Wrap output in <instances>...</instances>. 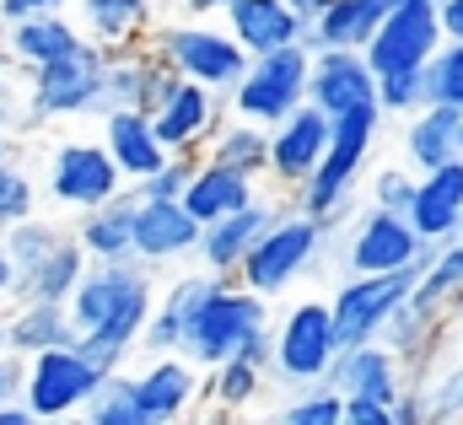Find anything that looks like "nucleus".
Here are the masks:
<instances>
[{
    "instance_id": "f257e3e1",
    "label": "nucleus",
    "mask_w": 463,
    "mask_h": 425,
    "mask_svg": "<svg viewBox=\"0 0 463 425\" xmlns=\"http://www.w3.org/2000/svg\"><path fill=\"white\" fill-rule=\"evenodd\" d=\"M71 318H76V350L98 372H124L135 355L151 307H156V269L140 259H98L87 264L81 286L71 291Z\"/></svg>"
},
{
    "instance_id": "f03ea898",
    "label": "nucleus",
    "mask_w": 463,
    "mask_h": 425,
    "mask_svg": "<svg viewBox=\"0 0 463 425\" xmlns=\"http://www.w3.org/2000/svg\"><path fill=\"white\" fill-rule=\"evenodd\" d=\"M377 129H383V103L350 108L335 118V135H329V151L318 162V173L291 194L307 215H318L324 226H340L350 221V205H355V184L372 162V146H377Z\"/></svg>"
},
{
    "instance_id": "7ed1b4c3",
    "label": "nucleus",
    "mask_w": 463,
    "mask_h": 425,
    "mask_svg": "<svg viewBox=\"0 0 463 425\" xmlns=\"http://www.w3.org/2000/svg\"><path fill=\"white\" fill-rule=\"evenodd\" d=\"M5 248L16 259V297H33V302H71V291L81 286V275L92 264L81 237L43 215L5 226Z\"/></svg>"
},
{
    "instance_id": "20e7f679",
    "label": "nucleus",
    "mask_w": 463,
    "mask_h": 425,
    "mask_svg": "<svg viewBox=\"0 0 463 425\" xmlns=\"http://www.w3.org/2000/svg\"><path fill=\"white\" fill-rule=\"evenodd\" d=\"M269 328V297L248 291L237 275H216V286L205 291V302L194 307V323L184 334V355L211 372L216 361L237 355L248 339H259Z\"/></svg>"
},
{
    "instance_id": "39448f33",
    "label": "nucleus",
    "mask_w": 463,
    "mask_h": 425,
    "mask_svg": "<svg viewBox=\"0 0 463 425\" xmlns=\"http://www.w3.org/2000/svg\"><path fill=\"white\" fill-rule=\"evenodd\" d=\"M329 231H335V226H324L318 215H307L297 200H291V205L280 211V221L253 242V253L242 259L237 280H242L248 291H259V297H280V291H291V286L324 259Z\"/></svg>"
},
{
    "instance_id": "423d86ee",
    "label": "nucleus",
    "mask_w": 463,
    "mask_h": 425,
    "mask_svg": "<svg viewBox=\"0 0 463 425\" xmlns=\"http://www.w3.org/2000/svg\"><path fill=\"white\" fill-rule=\"evenodd\" d=\"M87 113H109V49L92 38L76 54L27 71V118L33 124L87 118Z\"/></svg>"
},
{
    "instance_id": "0eeeda50",
    "label": "nucleus",
    "mask_w": 463,
    "mask_h": 425,
    "mask_svg": "<svg viewBox=\"0 0 463 425\" xmlns=\"http://www.w3.org/2000/svg\"><path fill=\"white\" fill-rule=\"evenodd\" d=\"M307 76H313V43H286L269 54H253L242 81L227 92V113L253 124H280L291 108L307 103Z\"/></svg>"
},
{
    "instance_id": "6e6552de",
    "label": "nucleus",
    "mask_w": 463,
    "mask_h": 425,
    "mask_svg": "<svg viewBox=\"0 0 463 425\" xmlns=\"http://www.w3.org/2000/svg\"><path fill=\"white\" fill-rule=\"evenodd\" d=\"M151 43L167 54V65L189 81H205L216 92H232L248 71V49L232 38V27L216 22H200V16H184V22H156L151 27Z\"/></svg>"
},
{
    "instance_id": "1a4fd4ad",
    "label": "nucleus",
    "mask_w": 463,
    "mask_h": 425,
    "mask_svg": "<svg viewBox=\"0 0 463 425\" xmlns=\"http://www.w3.org/2000/svg\"><path fill=\"white\" fill-rule=\"evenodd\" d=\"M329 382L345 393V425H393V404L410 388L404 382V361L383 339L345 345L335 372H329Z\"/></svg>"
},
{
    "instance_id": "9d476101",
    "label": "nucleus",
    "mask_w": 463,
    "mask_h": 425,
    "mask_svg": "<svg viewBox=\"0 0 463 425\" xmlns=\"http://www.w3.org/2000/svg\"><path fill=\"white\" fill-rule=\"evenodd\" d=\"M103 382H109V372H98L76 345H54V350L27 355L22 404L33 410V420H71V415H87V404L98 399Z\"/></svg>"
},
{
    "instance_id": "9b49d317",
    "label": "nucleus",
    "mask_w": 463,
    "mask_h": 425,
    "mask_svg": "<svg viewBox=\"0 0 463 425\" xmlns=\"http://www.w3.org/2000/svg\"><path fill=\"white\" fill-rule=\"evenodd\" d=\"M340 334H335V307L329 302H297L286 318L275 323V361L269 372L291 388L324 382L340 361Z\"/></svg>"
},
{
    "instance_id": "f8f14e48",
    "label": "nucleus",
    "mask_w": 463,
    "mask_h": 425,
    "mask_svg": "<svg viewBox=\"0 0 463 425\" xmlns=\"http://www.w3.org/2000/svg\"><path fill=\"white\" fill-rule=\"evenodd\" d=\"M442 43H448L442 0H393L361 54L372 60L377 76H393V71H426V60Z\"/></svg>"
},
{
    "instance_id": "ddd939ff",
    "label": "nucleus",
    "mask_w": 463,
    "mask_h": 425,
    "mask_svg": "<svg viewBox=\"0 0 463 425\" xmlns=\"http://www.w3.org/2000/svg\"><path fill=\"white\" fill-rule=\"evenodd\" d=\"M415 280H420V264L383 269V275H350V280H340V291L329 297L340 345H366V339H383L388 318L410 302Z\"/></svg>"
},
{
    "instance_id": "4468645a",
    "label": "nucleus",
    "mask_w": 463,
    "mask_h": 425,
    "mask_svg": "<svg viewBox=\"0 0 463 425\" xmlns=\"http://www.w3.org/2000/svg\"><path fill=\"white\" fill-rule=\"evenodd\" d=\"M118 189H129V178L118 173L114 151L103 140H60L43 173V194L65 211H92L103 200H114Z\"/></svg>"
},
{
    "instance_id": "2eb2a0df",
    "label": "nucleus",
    "mask_w": 463,
    "mask_h": 425,
    "mask_svg": "<svg viewBox=\"0 0 463 425\" xmlns=\"http://www.w3.org/2000/svg\"><path fill=\"white\" fill-rule=\"evenodd\" d=\"M426 237L415 231V221L404 211H383V205H366V211L350 221L345 237V269L350 275H383V269H404V264H420L426 259Z\"/></svg>"
},
{
    "instance_id": "dca6fc26",
    "label": "nucleus",
    "mask_w": 463,
    "mask_h": 425,
    "mask_svg": "<svg viewBox=\"0 0 463 425\" xmlns=\"http://www.w3.org/2000/svg\"><path fill=\"white\" fill-rule=\"evenodd\" d=\"M200 393H205V377L184 350H162V355H151V366L129 372V399H135L140 425L184 420L200 404Z\"/></svg>"
},
{
    "instance_id": "f3484780",
    "label": "nucleus",
    "mask_w": 463,
    "mask_h": 425,
    "mask_svg": "<svg viewBox=\"0 0 463 425\" xmlns=\"http://www.w3.org/2000/svg\"><path fill=\"white\" fill-rule=\"evenodd\" d=\"M329 135H335V118L318 103L291 108L280 124H269V184H280L286 194H297L318 173V162L329 151Z\"/></svg>"
},
{
    "instance_id": "a211bd4d",
    "label": "nucleus",
    "mask_w": 463,
    "mask_h": 425,
    "mask_svg": "<svg viewBox=\"0 0 463 425\" xmlns=\"http://www.w3.org/2000/svg\"><path fill=\"white\" fill-rule=\"evenodd\" d=\"M151 118H156V135H162V146H167V151L205 156V146H211L216 124L227 118V92H216V87H205V81L178 76V87L167 92V103L156 108Z\"/></svg>"
},
{
    "instance_id": "6ab92c4d",
    "label": "nucleus",
    "mask_w": 463,
    "mask_h": 425,
    "mask_svg": "<svg viewBox=\"0 0 463 425\" xmlns=\"http://www.w3.org/2000/svg\"><path fill=\"white\" fill-rule=\"evenodd\" d=\"M178 87V71L167 65V54L140 38L129 49H109V108H156L167 103V92Z\"/></svg>"
},
{
    "instance_id": "aec40b11",
    "label": "nucleus",
    "mask_w": 463,
    "mask_h": 425,
    "mask_svg": "<svg viewBox=\"0 0 463 425\" xmlns=\"http://www.w3.org/2000/svg\"><path fill=\"white\" fill-rule=\"evenodd\" d=\"M291 205V194L286 200H269V194H259V200H248L242 211L222 215V221H211L205 231H200V264L205 269H216V275H237L242 269V259L253 253V242L280 221V211Z\"/></svg>"
},
{
    "instance_id": "412c9836",
    "label": "nucleus",
    "mask_w": 463,
    "mask_h": 425,
    "mask_svg": "<svg viewBox=\"0 0 463 425\" xmlns=\"http://www.w3.org/2000/svg\"><path fill=\"white\" fill-rule=\"evenodd\" d=\"M200 231H205L200 215L184 200H140V211H135V259L151 264V269L184 264L200 248Z\"/></svg>"
},
{
    "instance_id": "4be33fe9",
    "label": "nucleus",
    "mask_w": 463,
    "mask_h": 425,
    "mask_svg": "<svg viewBox=\"0 0 463 425\" xmlns=\"http://www.w3.org/2000/svg\"><path fill=\"white\" fill-rule=\"evenodd\" d=\"M307 103H318L329 118L350 108L377 103V71L361 49H313V76H307Z\"/></svg>"
},
{
    "instance_id": "5701e85b",
    "label": "nucleus",
    "mask_w": 463,
    "mask_h": 425,
    "mask_svg": "<svg viewBox=\"0 0 463 425\" xmlns=\"http://www.w3.org/2000/svg\"><path fill=\"white\" fill-rule=\"evenodd\" d=\"M0 43H5V60L22 65V71H38L49 60H65L87 43V27L65 11H38V16H16V22H0Z\"/></svg>"
},
{
    "instance_id": "b1692460",
    "label": "nucleus",
    "mask_w": 463,
    "mask_h": 425,
    "mask_svg": "<svg viewBox=\"0 0 463 425\" xmlns=\"http://www.w3.org/2000/svg\"><path fill=\"white\" fill-rule=\"evenodd\" d=\"M103 146L114 151L118 173L129 178V184H140V178H151L173 151L162 146V135H156V118L146 113V108H109L103 113Z\"/></svg>"
},
{
    "instance_id": "393cba45",
    "label": "nucleus",
    "mask_w": 463,
    "mask_h": 425,
    "mask_svg": "<svg viewBox=\"0 0 463 425\" xmlns=\"http://www.w3.org/2000/svg\"><path fill=\"white\" fill-rule=\"evenodd\" d=\"M410 221L426 242H453L463 226V156L420 173L415 200H410Z\"/></svg>"
},
{
    "instance_id": "a878e982",
    "label": "nucleus",
    "mask_w": 463,
    "mask_h": 425,
    "mask_svg": "<svg viewBox=\"0 0 463 425\" xmlns=\"http://www.w3.org/2000/svg\"><path fill=\"white\" fill-rule=\"evenodd\" d=\"M222 16H227L232 38L248 54H269V49H286V43H307V27H313L286 0H232Z\"/></svg>"
},
{
    "instance_id": "bb28decb",
    "label": "nucleus",
    "mask_w": 463,
    "mask_h": 425,
    "mask_svg": "<svg viewBox=\"0 0 463 425\" xmlns=\"http://www.w3.org/2000/svg\"><path fill=\"white\" fill-rule=\"evenodd\" d=\"M211 286H216V269H205V275H173L167 291H156V307H151V323H146L140 345H146L151 355L184 350V334H189V323H194V307L205 302Z\"/></svg>"
},
{
    "instance_id": "cd10ccee",
    "label": "nucleus",
    "mask_w": 463,
    "mask_h": 425,
    "mask_svg": "<svg viewBox=\"0 0 463 425\" xmlns=\"http://www.w3.org/2000/svg\"><path fill=\"white\" fill-rule=\"evenodd\" d=\"M458 129H463V108H453V103L415 108V113L404 118V140H399V146H404V162H410L415 173H431V167L463 156Z\"/></svg>"
},
{
    "instance_id": "c85d7f7f",
    "label": "nucleus",
    "mask_w": 463,
    "mask_h": 425,
    "mask_svg": "<svg viewBox=\"0 0 463 425\" xmlns=\"http://www.w3.org/2000/svg\"><path fill=\"white\" fill-rule=\"evenodd\" d=\"M135 211H140V189H135V184L118 189L114 200L81 211L76 237H81V248H87L92 264H98V259H135Z\"/></svg>"
},
{
    "instance_id": "c756f323",
    "label": "nucleus",
    "mask_w": 463,
    "mask_h": 425,
    "mask_svg": "<svg viewBox=\"0 0 463 425\" xmlns=\"http://www.w3.org/2000/svg\"><path fill=\"white\" fill-rule=\"evenodd\" d=\"M54 345H76V318H71L65 302L16 297V302L5 307V350L38 355V350H54Z\"/></svg>"
},
{
    "instance_id": "7c9ffc66",
    "label": "nucleus",
    "mask_w": 463,
    "mask_h": 425,
    "mask_svg": "<svg viewBox=\"0 0 463 425\" xmlns=\"http://www.w3.org/2000/svg\"><path fill=\"white\" fill-rule=\"evenodd\" d=\"M71 11L103 49H129L156 27V0H71Z\"/></svg>"
},
{
    "instance_id": "2f4dec72",
    "label": "nucleus",
    "mask_w": 463,
    "mask_h": 425,
    "mask_svg": "<svg viewBox=\"0 0 463 425\" xmlns=\"http://www.w3.org/2000/svg\"><path fill=\"white\" fill-rule=\"evenodd\" d=\"M248 200H259V178H248V173H237V167H222V162H211V156H200V167H194V178H189V189H184V205L200 215V226L242 211Z\"/></svg>"
},
{
    "instance_id": "473e14b6",
    "label": "nucleus",
    "mask_w": 463,
    "mask_h": 425,
    "mask_svg": "<svg viewBox=\"0 0 463 425\" xmlns=\"http://www.w3.org/2000/svg\"><path fill=\"white\" fill-rule=\"evenodd\" d=\"M410 302H420L426 313L448 318L463 307V242H431L426 259H420V280L410 291Z\"/></svg>"
},
{
    "instance_id": "72a5a7b5",
    "label": "nucleus",
    "mask_w": 463,
    "mask_h": 425,
    "mask_svg": "<svg viewBox=\"0 0 463 425\" xmlns=\"http://www.w3.org/2000/svg\"><path fill=\"white\" fill-rule=\"evenodd\" d=\"M393 0H335L313 27H307V43L313 49H366V38L377 33V22L388 16Z\"/></svg>"
},
{
    "instance_id": "f704fd0d",
    "label": "nucleus",
    "mask_w": 463,
    "mask_h": 425,
    "mask_svg": "<svg viewBox=\"0 0 463 425\" xmlns=\"http://www.w3.org/2000/svg\"><path fill=\"white\" fill-rule=\"evenodd\" d=\"M205 156H211V162H222V167L248 173V178H269V129H264V124H253V118L227 113V118L216 124V135H211Z\"/></svg>"
},
{
    "instance_id": "c9c22d12",
    "label": "nucleus",
    "mask_w": 463,
    "mask_h": 425,
    "mask_svg": "<svg viewBox=\"0 0 463 425\" xmlns=\"http://www.w3.org/2000/svg\"><path fill=\"white\" fill-rule=\"evenodd\" d=\"M442 328H448V318L426 313L420 302H404V307L388 318V328H383V345H388L404 366H426L431 350H437V339H442Z\"/></svg>"
},
{
    "instance_id": "e433bc0d",
    "label": "nucleus",
    "mask_w": 463,
    "mask_h": 425,
    "mask_svg": "<svg viewBox=\"0 0 463 425\" xmlns=\"http://www.w3.org/2000/svg\"><path fill=\"white\" fill-rule=\"evenodd\" d=\"M259 388H264V366L248 361V355H227V361H216V366L205 372V399H211L222 415H242V410H253Z\"/></svg>"
},
{
    "instance_id": "4c0bfd02",
    "label": "nucleus",
    "mask_w": 463,
    "mask_h": 425,
    "mask_svg": "<svg viewBox=\"0 0 463 425\" xmlns=\"http://www.w3.org/2000/svg\"><path fill=\"white\" fill-rule=\"evenodd\" d=\"M286 425H345V393L324 377V382H302L291 393V404L280 410Z\"/></svg>"
},
{
    "instance_id": "58836bf2",
    "label": "nucleus",
    "mask_w": 463,
    "mask_h": 425,
    "mask_svg": "<svg viewBox=\"0 0 463 425\" xmlns=\"http://www.w3.org/2000/svg\"><path fill=\"white\" fill-rule=\"evenodd\" d=\"M426 92H431V103L463 108V38H448L426 60Z\"/></svg>"
},
{
    "instance_id": "ea45409f",
    "label": "nucleus",
    "mask_w": 463,
    "mask_h": 425,
    "mask_svg": "<svg viewBox=\"0 0 463 425\" xmlns=\"http://www.w3.org/2000/svg\"><path fill=\"white\" fill-rule=\"evenodd\" d=\"M377 103H383V113L410 118L415 108L431 103V92H426V71H393V76H377Z\"/></svg>"
},
{
    "instance_id": "a19ab883",
    "label": "nucleus",
    "mask_w": 463,
    "mask_h": 425,
    "mask_svg": "<svg viewBox=\"0 0 463 425\" xmlns=\"http://www.w3.org/2000/svg\"><path fill=\"white\" fill-rule=\"evenodd\" d=\"M420 388H426V410H431V420H463V361L437 366L431 382H420Z\"/></svg>"
},
{
    "instance_id": "79ce46f5",
    "label": "nucleus",
    "mask_w": 463,
    "mask_h": 425,
    "mask_svg": "<svg viewBox=\"0 0 463 425\" xmlns=\"http://www.w3.org/2000/svg\"><path fill=\"white\" fill-rule=\"evenodd\" d=\"M194 167H200V156H189V151H173L151 178H140L135 189H140V200H184V189H189V178H194Z\"/></svg>"
},
{
    "instance_id": "37998d69",
    "label": "nucleus",
    "mask_w": 463,
    "mask_h": 425,
    "mask_svg": "<svg viewBox=\"0 0 463 425\" xmlns=\"http://www.w3.org/2000/svg\"><path fill=\"white\" fill-rule=\"evenodd\" d=\"M87 420L92 425H140L135 399H129V372H114V377L98 388V399L87 404Z\"/></svg>"
},
{
    "instance_id": "c03bdc74",
    "label": "nucleus",
    "mask_w": 463,
    "mask_h": 425,
    "mask_svg": "<svg viewBox=\"0 0 463 425\" xmlns=\"http://www.w3.org/2000/svg\"><path fill=\"white\" fill-rule=\"evenodd\" d=\"M415 184H420V173H415L410 162H404V167H377V173H372L366 200H372V205H383V211H404V215H410Z\"/></svg>"
},
{
    "instance_id": "a18cd8bd",
    "label": "nucleus",
    "mask_w": 463,
    "mask_h": 425,
    "mask_svg": "<svg viewBox=\"0 0 463 425\" xmlns=\"http://www.w3.org/2000/svg\"><path fill=\"white\" fill-rule=\"evenodd\" d=\"M27 215H38V184L11 162L5 178H0V231L16 226V221H27Z\"/></svg>"
},
{
    "instance_id": "49530a36",
    "label": "nucleus",
    "mask_w": 463,
    "mask_h": 425,
    "mask_svg": "<svg viewBox=\"0 0 463 425\" xmlns=\"http://www.w3.org/2000/svg\"><path fill=\"white\" fill-rule=\"evenodd\" d=\"M22 377H27V355L5 350V355H0V410L22 399Z\"/></svg>"
},
{
    "instance_id": "de8ad7c7",
    "label": "nucleus",
    "mask_w": 463,
    "mask_h": 425,
    "mask_svg": "<svg viewBox=\"0 0 463 425\" xmlns=\"http://www.w3.org/2000/svg\"><path fill=\"white\" fill-rule=\"evenodd\" d=\"M420 420H431V410H426V388H404L399 404H393V425H420Z\"/></svg>"
},
{
    "instance_id": "09e8293b",
    "label": "nucleus",
    "mask_w": 463,
    "mask_h": 425,
    "mask_svg": "<svg viewBox=\"0 0 463 425\" xmlns=\"http://www.w3.org/2000/svg\"><path fill=\"white\" fill-rule=\"evenodd\" d=\"M38 11H71V0H0V22L38 16Z\"/></svg>"
},
{
    "instance_id": "8fccbe9b",
    "label": "nucleus",
    "mask_w": 463,
    "mask_h": 425,
    "mask_svg": "<svg viewBox=\"0 0 463 425\" xmlns=\"http://www.w3.org/2000/svg\"><path fill=\"white\" fill-rule=\"evenodd\" d=\"M16 302V259H11V248H5V231H0V313Z\"/></svg>"
},
{
    "instance_id": "3c124183",
    "label": "nucleus",
    "mask_w": 463,
    "mask_h": 425,
    "mask_svg": "<svg viewBox=\"0 0 463 425\" xmlns=\"http://www.w3.org/2000/svg\"><path fill=\"white\" fill-rule=\"evenodd\" d=\"M442 27L448 38H463V0H442Z\"/></svg>"
},
{
    "instance_id": "603ef678",
    "label": "nucleus",
    "mask_w": 463,
    "mask_h": 425,
    "mask_svg": "<svg viewBox=\"0 0 463 425\" xmlns=\"http://www.w3.org/2000/svg\"><path fill=\"white\" fill-rule=\"evenodd\" d=\"M184 5V16H222L232 0H178Z\"/></svg>"
},
{
    "instance_id": "864d4df0",
    "label": "nucleus",
    "mask_w": 463,
    "mask_h": 425,
    "mask_svg": "<svg viewBox=\"0 0 463 425\" xmlns=\"http://www.w3.org/2000/svg\"><path fill=\"white\" fill-rule=\"evenodd\" d=\"M286 5H291L297 16H307V22H318V16H324V11H329L335 0H286Z\"/></svg>"
},
{
    "instance_id": "5fc2aeb1",
    "label": "nucleus",
    "mask_w": 463,
    "mask_h": 425,
    "mask_svg": "<svg viewBox=\"0 0 463 425\" xmlns=\"http://www.w3.org/2000/svg\"><path fill=\"white\" fill-rule=\"evenodd\" d=\"M11 124H16V103L5 98V81H0V135H5Z\"/></svg>"
},
{
    "instance_id": "6e6d98bb",
    "label": "nucleus",
    "mask_w": 463,
    "mask_h": 425,
    "mask_svg": "<svg viewBox=\"0 0 463 425\" xmlns=\"http://www.w3.org/2000/svg\"><path fill=\"white\" fill-rule=\"evenodd\" d=\"M11 162H16V146H5V140H0V178H5V167H11Z\"/></svg>"
},
{
    "instance_id": "4d7b16f0",
    "label": "nucleus",
    "mask_w": 463,
    "mask_h": 425,
    "mask_svg": "<svg viewBox=\"0 0 463 425\" xmlns=\"http://www.w3.org/2000/svg\"><path fill=\"white\" fill-rule=\"evenodd\" d=\"M5 71H11V60H5V43H0V81H5Z\"/></svg>"
},
{
    "instance_id": "13d9d810",
    "label": "nucleus",
    "mask_w": 463,
    "mask_h": 425,
    "mask_svg": "<svg viewBox=\"0 0 463 425\" xmlns=\"http://www.w3.org/2000/svg\"><path fill=\"white\" fill-rule=\"evenodd\" d=\"M0 355H5V328H0Z\"/></svg>"
},
{
    "instance_id": "bf43d9fd",
    "label": "nucleus",
    "mask_w": 463,
    "mask_h": 425,
    "mask_svg": "<svg viewBox=\"0 0 463 425\" xmlns=\"http://www.w3.org/2000/svg\"><path fill=\"white\" fill-rule=\"evenodd\" d=\"M458 242H463V226H458Z\"/></svg>"
},
{
    "instance_id": "052dcab7",
    "label": "nucleus",
    "mask_w": 463,
    "mask_h": 425,
    "mask_svg": "<svg viewBox=\"0 0 463 425\" xmlns=\"http://www.w3.org/2000/svg\"><path fill=\"white\" fill-rule=\"evenodd\" d=\"M458 146H463V129H458Z\"/></svg>"
}]
</instances>
